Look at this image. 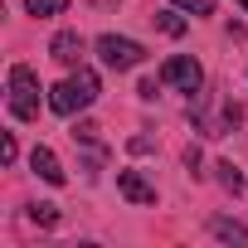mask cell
I'll return each mask as SVG.
<instances>
[{"label":"cell","mask_w":248,"mask_h":248,"mask_svg":"<svg viewBox=\"0 0 248 248\" xmlns=\"http://www.w3.org/2000/svg\"><path fill=\"white\" fill-rule=\"evenodd\" d=\"M97 93H102L97 73L78 63V68H73V73H68L59 88H49V107H54L59 117H78L83 107H93V102H97Z\"/></svg>","instance_id":"1"},{"label":"cell","mask_w":248,"mask_h":248,"mask_svg":"<svg viewBox=\"0 0 248 248\" xmlns=\"http://www.w3.org/2000/svg\"><path fill=\"white\" fill-rule=\"evenodd\" d=\"M10 117L15 122H34L39 117V78L25 63L10 68Z\"/></svg>","instance_id":"2"},{"label":"cell","mask_w":248,"mask_h":248,"mask_svg":"<svg viewBox=\"0 0 248 248\" xmlns=\"http://www.w3.org/2000/svg\"><path fill=\"white\" fill-rule=\"evenodd\" d=\"M97 59H102L107 68H117V73H127V68H141L146 49H141L137 39H122V34H102V39H97Z\"/></svg>","instance_id":"3"},{"label":"cell","mask_w":248,"mask_h":248,"mask_svg":"<svg viewBox=\"0 0 248 248\" xmlns=\"http://www.w3.org/2000/svg\"><path fill=\"white\" fill-rule=\"evenodd\" d=\"M161 83H166V88H180V93H200V88H204V68H200L195 59L175 54V59L161 63Z\"/></svg>","instance_id":"4"},{"label":"cell","mask_w":248,"mask_h":248,"mask_svg":"<svg viewBox=\"0 0 248 248\" xmlns=\"http://www.w3.org/2000/svg\"><path fill=\"white\" fill-rule=\"evenodd\" d=\"M83 49H88V44H83V34H78V30H59V34H54V44H49L54 63H63V68H78V63H83Z\"/></svg>","instance_id":"5"},{"label":"cell","mask_w":248,"mask_h":248,"mask_svg":"<svg viewBox=\"0 0 248 248\" xmlns=\"http://www.w3.org/2000/svg\"><path fill=\"white\" fill-rule=\"evenodd\" d=\"M117 190H122V200H132V204H156V185L141 170H117Z\"/></svg>","instance_id":"6"},{"label":"cell","mask_w":248,"mask_h":248,"mask_svg":"<svg viewBox=\"0 0 248 248\" xmlns=\"http://www.w3.org/2000/svg\"><path fill=\"white\" fill-rule=\"evenodd\" d=\"M30 166H34V175L49 180V185H63V180H68V170L59 166V156H54L49 146H34V151H30Z\"/></svg>","instance_id":"7"},{"label":"cell","mask_w":248,"mask_h":248,"mask_svg":"<svg viewBox=\"0 0 248 248\" xmlns=\"http://www.w3.org/2000/svg\"><path fill=\"white\" fill-rule=\"evenodd\" d=\"M209 229H214V238H224V243H248V229L233 224V219H214Z\"/></svg>","instance_id":"8"},{"label":"cell","mask_w":248,"mask_h":248,"mask_svg":"<svg viewBox=\"0 0 248 248\" xmlns=\"http://www.w3.org/2000/svg\"><path fill=\"white\" fill-rule=\"evenodd\" d=\"M151 20H156V30H161V34H170V39H180V34H185V20H180L175 10H156Z\"/></svg>","instance_id":"9"},{"label":"cell","mask_w":248,"mask_h":248,"mask_svg":"<svg viewBox=\"0 0 248 248\" xmlns=\"http://www.w3.org/2000/svg\"><path fill=\"white\" fill-rule=\"evenodd\" d=\"M214 170H219V185H224V190H229V195H238V190H243V170H238V166H233V161H219V166H214Z\"/></svg>","instance_id":"10"},{"label":"cell","mask_w":248,"mask_h":248,"mask_svg":"<svg viewBox=\"0 0 248 248\" xmlns=\"http://www.w3.org/2000/svg\"><path fill=\"white\" fill-rule=\"evenodd\" d=\"M25 10H30L34 20H49V15H63V10H68V0H25Z\"/></svg>","instance_id":"11"},{"label":"cell","mask_w":248,"mask_h":248,"mask_svg":"<svg viewBox=\"0 0 248 248\" xmlns=\"http://www.w3.org/2000/svg\"><path fill=\"white\" fill-rule=\"evenodd\" d=\"M30 219H34L39 229H54V224H59V204H30Z\"/></svg>","instance_id":"12"},{"label":"cell","mask_w":248,"mask_h":248,"mask_svg":"<svg viewBox=\"0 0 248 248\" xmlns=\"http://www.w3.org/2000/svg\"><path fill=\"white\" fill-rule=\"evenodd\" d=\"M175 10H190V15H214V0H170Z\"/></svg>","instance_id":"13"},{"label":"cell","mask_w":248,"mask_h":248,"mask_svg":"<svg viewBox=\"0 0 248 248\" xmlns=\"http://www.w3.org/2000/svg\"><path fill=\"white\" fill-rule=\"evenodd\" d=\"M73 141H88V146H102V141H97V127H93V122H78V127H73Z\"/></svg>","instance_id":"14"},{"label":"cell","mask_w":248,"mask_h":248,"mask_svg":"<svg viewBox=\"0 0 248 248\" xmlns=\"http://www.w3.org/2000/svg\"><path fill=\"white\" fill-rule=\"evenodd\" d=\"M15 156H20V146H15V137L5 132V141H0V161H5V166H15Z\"/></svg>","instance_id":"15"},{"label":"cell","mask_w":248,"mask_h":248,"mask_svg":"<svg viewBox=\"0 0 248 248\" xmlns=\"http://www.w3.org/2000/svg\"><path fill=\"white\" fill-rule=\"evenodd\" d=\"M156 88H161V78H141V88H137V97H146V102H151V97H156Z\"/></svg>","instance_id":"16"},{"label":"cell","mask_w":248,"mask_h":248,"mask_svg":"<svg viewBox=\"0 0 248 248\" xmlns=\"http://www.w3.org/2000/svg\"><path fill=\"white\" fill-rule=\"evenodd\" d=\"M233 5H243V10H248V0H233Z\"/></svg>","instance_id":"17"}]
</instances>
